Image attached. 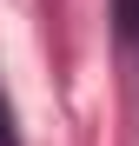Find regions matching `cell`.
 Listing matches in <instances>:
<instances>
[{"label": "cell", "instance_id": "6da1fadb", "mask_svg": "<svg viewBox=\"0 0 139 146\" xmlns=\"http://www.w3.org/2000/svg\"><path fill=\"white\" fill-rule=\"evenodd\" d=\"M113 20H119V40L139 46V0H113Z\"/></svg>", "mask_w": 139, "mask_h": 146}, {"label": "cell", "instance_id": "7a4b0ae2", "mask_svg": "<svg viewBox=\"0 0 139 146\" xmlns=\"http://www.w3.org/2000/svg\"><path fill=\"white\" fill-rule=\"evenodd\" d=\"M0 146H13V133H7V106H0Z\"/></svg>", "mask_w": 139, "mask_h": 146}]
</instances>
